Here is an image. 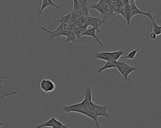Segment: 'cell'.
Segmentation results:
<instances>
[{
    "label": "cell",
    "mask_w": 161,
    "mask_h": 128,
    "mask_svg": "<svg viewBox=\"0 0 161 128\" xmlns=\"http://www.w3.org/2000/svg\"><path fill=\"white\" fill-rule=\"evenodd\" d=\"M116 62V61H114V60L112 61V62H106L105 64H104V65L103 67L100 68L99 69H98V72L99 73H100L102 71H103L105 69H116V64H115Z\"/></svg>",
    "instance_id": "obj_12"
},
{
    "label": "cell",
    "mask_w": 161,
    "mask_h": 128,
    "mask_svg": "<svg viewBox=\"0 0 161 128\" xmlns=\"http://www.w3.org/2000/svg\"><path fill=\"white\" fill-rule=\"evenodd\" d=\"M149 38H147L146 40H145V41L141 44V45H140V46H139V47H138L137 49H136V50H132L131 51V52H129L127 56H122L120 58V59H130V60H133L134 58H135V56H136L138 51L140 50V48H141V47H142L145 44L146 42H147V40H149Z\"/></svg>",
    "instance_id": "obj_9"
},
{
    "label": "cell",
    "mask_w": 161,
    "mask_h": 128,
    "mask_svg": "<svg viewBox=\"0 0 161 128\" xmlns=\"http://www.w3.org/2000/svg\"><path fill=\"white\" fill-rule=\"evenodd\" d=\"M68 127H69V125H63V126H62V127H61V128H68Z\"/></svg>",
    "instance_id": "obj_23"
},
{
    "label": "cell",
    "mask_w": 161,
    "mask_h": 128,
    "mask_svg": "<svg viewBox=\"0 0 161 128\" xmlns=\"http://www.w3.org/2000/svg\"><path fill=\"white\" fill-rule=\"evenodd\" d=\"M129 7L131 11V18H132L134 16L137 15H142L148 17L151 21H154V18L152 16V11H150L148 12H144L140 11L139 8L137 7L135 3V0H130L129 1Z\"/></svg>",
    "instance_id": "obj_2"
},
{
    "label": "cell",
    "mask_w": 161,
    "mask_h": 128,
    "mask_svg": "<svg viewBox=\"0 0 161 128\" xmlns=\"http://www.w3.org/2000/svg\"><path fill=\"white\" fill-rule=\"evenodd\" d=\"M122 2L124 6V19L126 22L127 25H129L132 20L129 0H123Z\"/></svg>",
    "instance_id": "obj_5"
},
{
    "label": "cell",
    "mask_w": 161,
    "mask_h": 128,
    "mask_svg": "<svg viewBox=\"0 0 161 128\" xmlns=\"http://www.w3.org/2000/svg\"><path fill=\"white\" fill-rule=\"evenodd\" d=\"M63 124H62V123L60 122V121H58L56 119H55V121L53 125L52 128H61Z\"/></svg>",
    "instance_id": "obj_20"
},
{
    "label": "cell",
    "mask_w": 161,
    "mask_h": 128,
    "mask_svg": "<svg viewBox=\"0 0 161 128\" xmlns=\"http://www.w3.org/2000/svg\"><path fill=\"white\" fill-rule=\"evenodd\" d=\"M2 80H0V85L2 83Z\"/></svg>",
    "instance_id": "obj_26"
},
{
    "label": "cell",
    "mask_w": 161,
    "mask_h": 128,
    "mask_svg": "<svg viewBox=\"0 0 161 128\" xmlns=\"http://www.w3.org/2000/svg\"><path fill=\"white\" fill-rule=\"evenodd\" d=\"M91 8L97 10L100 13V15H101V18H103L104 16V8L103 7L102 0L99 1V2H98L97 4H93L91 6Z\"/></svg>",
    "instance_id": "obj_11"
},
{
    "label": "cell",
    "mask_w": 161,
    "mask_h": 128,
    "mask_svg": "<svg viewBox=\"0 0 161 128\" xmlns=\"http://www.w3.org/2000/svg\"><path fill=\"white\" fill-rule=\"evenodd\" d=\"M94 59L103 60L106 62H112L114 61L111 56L110 52H103L96 54L94 56Z\"/></svg>",
    "instance_id": "obj_8"
},
{
    "label": "cell",
    "mask_w": 161,
    "mask_h": 128,
    "mask_svg": "<svg viewBox=\"0 0 161 128\" xmlns=\"http://www.w3.org/2000/svg\"><path fill=\"white\" fill-rule=\"evenodd\" d=\"M40 87L44 92H52L56 89V84L50 79H42L40 83Z\"/></svg>",
    "instance_id": "obj_3"
},
{
    "label": "cell",
    "mask_w": 161,
    "mask_h": 128,
    "mask_svg": "<svg viewBox=\"0 0 161 128\" xmlns=\"http://www.w3.org/2000/svg\"><path fill=\"white\" fill-rule=\"evenodd\" d=\"M23 86V85L22 84L19 86V87L18 88V89L15 91H12V92H10V93H8V94H5L2 95L0 96V99H3L6 97L8 96L13 95L16 94L18 92H19L20 91V90L21 89V88H22Z\"/></svg>",
    "instance_id": "obj_18"
},
{
    "label": "cell",
    "mask_w": 161,
    "mask_h": 128,
    "mask_svg": "<svg viewBox=\"0 0 161 128\" xmlns=\"http://www.w3.org/2000/svg\"><path fill=\"white\" fill-rule=\"evenodd\" d=\"M3 125V123H0V127H1V126H2V125Z\"/></svg>",
    "instance_id": "obj_24"
},
{
    "label": "cell",
    "mask_w": 161,
    "mask_h": 128,
    "mask_svg": "<svg viewBox=\"0 0 161 128\" xmlns=\"http://www.w3.org/2000/svg\"><path fill=\"white\" fill-rule=\"evenodd\" d=\"M49 106H50V110H51V114H52V118L49 119L48 121H47L45 123H43L41 124V125H39V126H37L36 128H42L44 127H52L54 123V121H55V119L56 118L54 117L52 111V108H51V105H50L49 101Z\"/></svg>",
    "instance_id": "obj_10"
},
{
    "label": "cell",
    "mask_w": 161,
    "mask_h": 128,
    "mask_svg": "<svg viewBox=\"0 0 161 128\" xmlns=\"http://www.w3.org/2000/svg\"><path fill=\"white\" fill-rule=\"evenodd\" d=\"M159 27H160V31H161V25H159Z\"/></svg>",
    "instance_id": "obj_25"
},
{
    "label": "cell",
    "mask_w": 161,
    "mask_h": 128,
    "mask_svg": "<svg viewBox=\"0 0 161 128\" xmlns=\"http://www.w3.org/2000/svg\"><path fill=\"white\" fill-rule=\"evenodd\" d=\"M115 64L117 70L121 74L126 80H127L129 75L137 69L136 68L131 67L125 62L116 61Z\"/></svg>",
    "instance_id": "obj_1"
},
{
    "label": "cell",
    "mask_w": 161,
    "mask_h": 128,
    "mask_svg": "<svg viewBox=\"0 0 161 128\" xmlns=\"http://www.w3.org/2000/svg\"><path fill=\"white\" fill-rule=\"evenodd\" d=\"M8 78L7 76H4V77H1L0 78V80H3V79H5Z\"/></svg>",
    "instance_id": "obj_22"
},
{
    "label": "cell",
    "mask_w": 161,
    "mask_h": 128,
    "mask_svg": "<svg viewBox=\"0 0 161 128\" xmlns=\"http://www.w3.org/2000/svg\"><path fill=\"white\" fill-rule=\"evenodd\" d=\"M87 22L89 26L91 25L99 34L100 33V30L99 29V26L106 23L105 21H104L101 18H96L92 17H88Z\"/></svg>",
    "instance_id": "obj_4"
},
{
    "label": "cell",
    "mask_w": 161,
    "mask_h": 128,
    "mask_svg": "<svg viewBox=\"0 0 161 128\" xmlns=\"http://www.w3.org/2000/svg\"><path fill=\"white\" fill-rule=\"evenodd\" d=\"M152 25H153V33L155 34L156 36L160 35L161 34V31H160L159 25L156 23L155 20L152 21Z\"/></svg>",
    "instance_id": "obj_16"
},
{
    "label": "cell",
    "mask_w": 161,
    "mask_h": 128,
    "mask_svg": "<svg viewBox=\"0 0 161 128\" xmlns=\"http://www.w3.org/2000/svg\"><path fill=\"white\" fill-rule=\"evenodd\" d=\"M66 37V40L64 41V42H65V43H69L71 41L72 43H74L75 42L76 40L78 39V38L75 36V35L73 34L71 31H70L69 34L67 35Z\"/></svg>",
    "instance_id": "obj_14"
},
{
    "label": "cell",
    "mask_w": 161,
    "mask_h": 128,
    "mask_svg": "<svg viewBox=\"0 0 161 128\" xmlns=\"http://www.w3.org/2000/svg\"><path fill=\"white\" fill-rule=\"evenodd\" d=\"M42 29L44 31L47 32L49 34H50V35L53 34H56V33H59V32H61L62 30H64V24H60V25L59 26V27L56 30H54V31H50V30H48L46 29L45 28L43 27H42Z\"/></svg>",
    "instance_id": "obj_15"
},
{
    "label": "cell",
    "mask_w": 161,
    "mask_h": 128,
    "mask_svg": "<svg viewBox=\"0 0 161 128\" xmlns=\"http://www.w3.org/2000/svg\"><path fill=\"white\" fill-rule=\"evenodd\" d=\"M73 1V12H74L79 11H81L80 3L78 0H74Z\"/></svg>",
    "instance_id": "obj_19"
},
{
    "label": "cell",
    "mask_w": 161,
    "mask_h": 128,
    "mask_svg": "<svg viewBox=\"0 0 161 128\" xmlns=\"http://www.w3.org/2000/svg\"><path fill=\"white\" fill-rule=\"evenodd\" d=\"M96 30L93 28H91L89 29H86V30H84L81 34L80 36H87L92 37L98 41V43L100 45V46H103V44H102V42L99 40L98 37L96 35Z\"/></svg>",
    "instance_id": "obj_7"
},
{
    "label": "cell",
    "mask_w": 161,
    "mask_h": 128,
    "mask_svg": "<svg viewBox=\"0 0 161 128\" xmlns=\"http://www.w3.org/2000/svg\"><path fill=\"white\" fill-rule=\"evenodd\" d=\"M49 6H53L56 8H58V9L61 8L60 7L58 6L54 3L53 2L52 0H42V2L41 7L39 14H38V17H39V18H41L42 13L43 11L48 7Z\"/></svg>",
    "instance_id": "obj_6"
},
{
    "label": "cell",
    "mask_w": 161,
    "mask_h": 128,
    "mask_svg": "<svg viewBox=\"0 0 161 128\" xmlns=\"http://www.w3.org/2000/svg\"><path fill=\"white\" fill-rule=\"evenodd\" d=\"M70 17L71 13L65 16H62L61 15V18L59 20H58V22H59L60 24H66L68 21L70 20Z\"/></svg>",
    "instance_id": "obj_17"
},
{
    "label": "cell",
    "mask_w": 161,
    "mask_h": 128,
    "mask_svg": "<svg viewBox=\"0 0 161 128\" xmlns=\"http://www.w3.org/2000/svg\"><path fill=\"white\" fill-rule=\"evenodd\" d=\"M124 54V52L122 50L117 51L111 52H110L112 59L114 61H117L121 57L122 55Z\"/></svg>",
    "instance_id": "obj_13"
},
{
    "label": "cell",
    "mask_w": 161,
    "mask_h": 128,
    "mask_svg": "<svg viewBox=\"0 0 161 128\" xmlns=\"http://www.w3.org/2000/svg\"><path fill=\"white\" fill-rule=\"evenodd\" d=\"M149 39H151L152 40H157V36L155 34H154L153 32H152L149 34Z\"/></svg>",
    "instance_id": "obj_21"
}]
</instances>
